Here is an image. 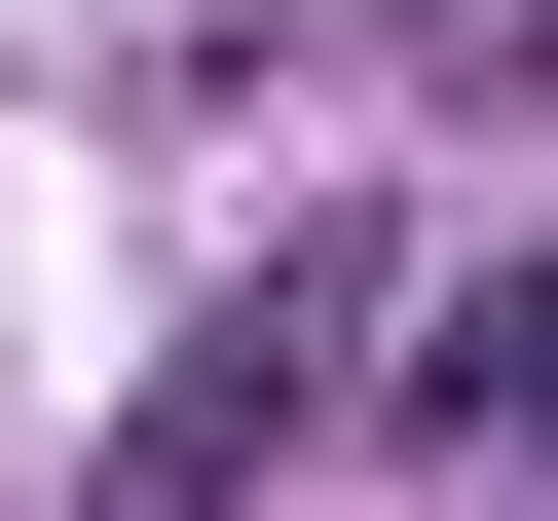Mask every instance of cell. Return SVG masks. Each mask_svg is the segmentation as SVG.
<instances>
[{"mask_svg":"<svg viewBox=\"0 0 558 521\" xmlns=\"http://www.w3.org/2000/svg\"><path fill=\"white\" fill-rule=\"evenodd\" d=\"M299 373H336V260H260V299H223V336L149 373V447H112V521H223L260 447H299Z\"/></svg>","mask_w":558,"mask_h":521,"instance_id":"1","label":"cell"},{"mask_svg":"<svg viewBox=\"0 0 558 521\" xmlns=\"http://www.w3.org/2000/svg\"><path fill=\"white\" fill-rule=\"evenodd\" d=\"M410 447H558V260H484V299L410 336Z\"/></svg>","mask_w":558,"mask_h":521,"instance_id":"2","label":"cell"}]
</instances>
